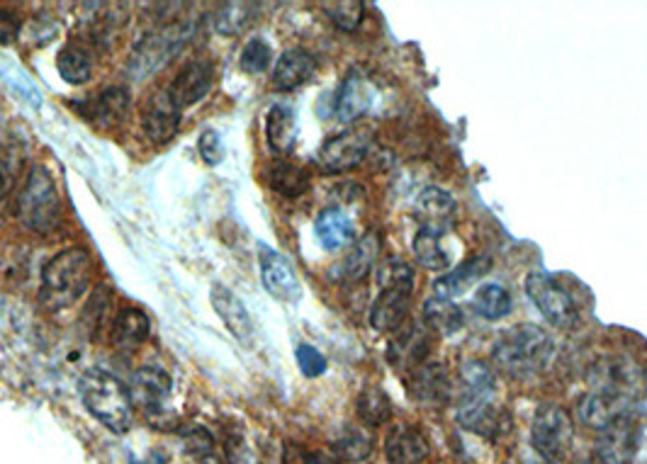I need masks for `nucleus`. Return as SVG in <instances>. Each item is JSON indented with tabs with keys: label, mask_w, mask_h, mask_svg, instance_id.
<instances>
[{
	"label": "nucleus",
	"mask_w": 647,
	"mask_h": 464,
	"mask_svg": "<svg viewBox=\"0 0 647 464\" xmlns=\"http://www.w3.org/2000/svg\"><path fill=\"white\" fill-rule=\"evenodd\" d=\"M574 428L570 413L558 403H541L531 423L533 450L545 462H560L572 447Z\"/></svg>",
	"instance_id": "7"
},
{
	"label": "nucleus",
	"mask_w": 647,
	"mask_h": 464,
	"mask_svg": "<svg viewBox=\"0 0 647 464\" xmlns=\"http://www.w3.org/2000/svg\"><path fill=\"white\" fill-rule=\"evenodd\" d=\"M93 260L83 248H66L42 270V302L52 312L76 304L88 290Z\"/></svg>",
	"instance_id": "3"
},
{
	"label": "nucleus",
	"mask_w": 647,
	"mask_h": 464,
	"mask_svg": "<svg viewBox=\"0 0 647 464\" xmlns=\"http://www.w3.org/2000/svg\"><path fill=\"white\" fill-rule=\"evenodd\" d=\"M555 358V341L535 324H521L499 336L492 345V363L511 379L541 375Z\"/></svg>",
	"instance_id": "1"
},
{
	"label": "nucleus",
	"mask_w": 647,
	"mask_h": 464,
	"mask_svg": "<svg viewBox=\"0 0 647 464\" xmlns=\"http://www.w3.org/2000/svg\"><path fill=\"white\" fill-rule=\"evenodd\" d=\"M324 13L337 25L341 32H353L363 22L365 6L361 0H346V3H327Z\"/></svg>",
	"instance_id": "42"
},
{
	"label": "nucleus",
	"mask_w": 647,
	"mask_h": 464,
	"mask_svg": "<svg viewBox=\"0 0 647 464\" xmlns=\"http://www.w3.org/2000/svg\"><path fill=\"white\" fill-rule=\"evenodd\" d=\"M315 234L327 251H339L356 241L353 222L341 209H324L315 224Z\"/></svg>",
	"instance_id": "27"
},
{
	"label": "nucleus",
	"mask_w": 647,
	"mask_h": 464,
	"mask_svg": "<svg viewBox=\"0 0 647 464\" xmlns=\"http://www.w3.org/2000/svg\"><path fill=\"white\" fill-rule=\"evenodd\" d=\"M526 294L538 306L550 324L558 328H570L577 321V304L572 296L560 288V284L548 278L545 272H531L526 278Z\"/></svg>",
	"instance_id": "8"
},
{
	"label": "nucleus",
	"mask_w": 647,
	"mask_h": 464,
	"mask_svg": "<svg viewBox=\"0 0 647 464\" xmlns=\"http://www.w3.org/2000/svg\"><path fill=\"white\" fill-rule=\"evenodd\" d=\"M378 284L380 290H410L414 292L416 272L414 268L400 258H388L385 263L378 268Z\"/></svg>",
	"instance_id": "40"
},
{
	"label": "nucleus",
	"mask_w": 647,
	"mask_h": 464,
	"mask_svg": "<svg viewBox=\"0 0 647 464\" xmlns=\"http://www.w3.org/2000/svg\"><path fill=\"white\" fill-rule=\"evenodd\" d=\"M56 68H59V74H62V78L66 83H71V86H81V83H86L93 74L91 54L78 44H68V46H64L62 52H59Z\"/></svg>",
	"instance_id": "36"
},
{
	"label": "nucleus",
	"mask_w": 647,
	"mask_h": 464,
	"mask_svg": "<svg viewBox=\"0 0 647 464\" xmlns=\"http://www.w3.org/2000/svg\"><path fill=\"white\" fill-rule=\"evenodd\" d=\"M380 253V239L378 234H365L363 239H358L351 251L346 253V258L341 260L339 266H333L331 270V278L339 280V282H361L370 276V270H373L375 260Z\"/></svg>",
	"instance_id": "20"
},
{
	"label": "nucleus",
	"mask_w": 647,
	"mask_h": 464,
	"mask_svg": "<svg viewBox=\"0 0 647 464\" xmlns=\"http://www.w3.org/2000/svg\"><path fill=\"white\" fill-rule=\"evenodd\" d=\"M410 395L422 407H443L450 399V377L446 367L438 363H426L412 373Z\"/></svg>",
	"instance_id": "16"
},
{
	"label": "nucleus",
	"mask_w": 647,
	"mask_h": 464,
	"mask_svg": "<svg viewBox=\"0 0 647 464\" xmlns=\"http://www.w3.org/2000/svg\"><path fill=\"white\" fill-rule=\"evenodd\" d=\"M489 270H492V258L475 256L470 260H465V263L455 268L453 272L441 276L434 282V292H436V296H443V300H453V296H458V294L470 290L479 278L487 276Z\"/></svg>",
	"instance_id": "23"
},
{
	"label": "nucleus",
	"mask_w": 647,
	"mask_h": 464,
	"mask_svg": "<svg viewBox=\"0 0 647 464\" xmlns=\"http://www.w3.org/2000/svg\"><path fill=\"white\" fill-rule=\"evenodd\" d=\"M358 419H361L368 428L385 425L392 419V399L388 397L385 389L380 387H365L356 401Z\"/></svg>",
	"instance_id": "35"
},
{
	"label": "nucleus",
	"mask_w": 647,
	"mask_h": 464,
	"mask_svg": "<svg viewBox=\"0 0 647 464\" xmlns=\"http://www.w3.org/2000/svg\"><path fill=\"white\" fill-rule=\"evenodd\" d=\"M373 100L375 90L370 86V80L365 76L351 74L341 83L337 98H333V115H337L341 122H353L373 107Z\"/></svg>",
	"instance_id": "19"
},
{
	"label": "nucleus",
	"mask_w": 647,
	"mask_h": 464,
	"mask_svg": "<svg viewBox=\"0 0 647 464\" xmlns=\"http://www.w3.org/2000/svg\"><path fill=\"white\" fill-rule=\"evenodd\" d=\"M586 382L598 395L626 399L633 403L645 391L647 379L643 367L628 358V355H604V358L592 363L590 373H586Z\"/></svg>",
	"instance_id": "5"
},
{
	"label": "nucleus",
	"mask_w": 647,
	"mask_h": 464,
	"mask_svg": "<svg viewBox=\"0 0 647 464\" xmlns=\"http://www.w3.org/2000/svg\"><path fill=\"white\" fill-rule=\"evenodd\" d=\"M511 294L505 288V284L499 282H487L482 288L475 290L473 296V309L477 316H482L487 321H499L511 314Z\"/></svg>",
	"instance_id": "31"
},
{
	"label": "nucleus",
	"mask_w": 647,
	"mask_h": 464,
	"mask_svg": "<svg viewBox=\"0 0 647 464\" xmlns=\"http://www.w3.org/2000/svg\"><path fill=\"white\" fill-rule=\"evenodd\" d=\"M460 379H463L465 395L492 399L497 379H495L492 367H489L485 360H467L460 370Z\"/></svg>",
	"instance_id": "38"
},
{
	"label": "nucleus",
	"mask_w": 647,
	"mask_h": 464,
	"mask_svg": "<svg viewBox=\"0 0 647 464\" xmlns=\"http://www.w3.org/2000/svg\"><path fill=\"white\" fill-rule=\"evenodd\" d=\"M410 290H380L375 304L370 306V326L382 333L400 331L412 309Z\"/></svg>",
	"instance_id": "18"
},
{
	"label": "nucleus",
	"mask_w": 647,
	"mask_h": 464,
	"mask_svg": "<svg viewBox=\"0 0 647 464\" xmlns=\"http://www.w3.org/2000/svg\"><path fill=\"white\" fill-rule=\"evenodd\" d=\"M424 324L434 333H458L465 326L463 309L458 304H453V300L431 296L424 304Z\"/></svg>",
	"instance_id": "34"
},
{
	"label": "nucleus",
	"mask_w": 647,
	"mask_h": 464,
	"mask_svg": "<svg viewBox=\"0 0 647 464\" xmlns=\"http://www.w3.org/2000/svg\"><path fill=\"white\" fill-rule=\"evenodd\" d=\"M598 457L604 464H628L640 450V425L633 416H623L616 423L604 428L598 435Z\"/></svg>",
	"instance_id": "11"
},
{
	"label": "nucleus",
	"mask_w": 647,
	"mask_h": 464,
	"mask_svg": "<svg viewBox=\"0 0 647 464\" xmlns=\"http://www.w3.org/2000/svg\"><path fill=\"white\" fill-rule=\"evenodd\" d=\"M18 219L28 229L38 234H50L62 219V199H59V187L50 171L42 165H34L22 183L15 199Z\"/></svg>",
	"instance_id": "4"
},
{
	"label": "nucleus",
	"mask_w": 647,
	"mask_h": 464,
	"mask_svg": "<svg viewBox=\"0 0 647 464\" xmlns=\"http://www.w3.org/2000/svg\"><path fill=\"white\" fill-rule=\"evenodd\" d=\"M283 462L285 464H339V460L333 455H329V452L305 450L299 445H287Z\"/></svg>",
	"instance_id": "44"
},
{
	"label": "nucleus",
	"mask_w": 647,
	"mask_h": 464,
	"mask_svg": "<svg viewBox=\"0 0 647 464\" xmlns=\"http://www.w3.org/2000/svg\"><path fill=\"white\" fill-rule=\"evenodd\" d=\"M256 13V6H248V3H226L218 10V15H214V28L222 34H236L242 32L251 20H254Z\"/></svg>",
	"instance_id": "41"
},
{
	"label": "nucleus",
	"mask_w": 647,
	"mask_h": 464,
	"mask_svg": "<svg viewBox=\"0 0 647 464\" xmlns=\"http://www.w3.org/2000/svg\"><path fill=\"white\" fill-rule=\"evenodd\" d=\"M431 348H434V331L422 321H416V324L402 326L397 336L390 341L388 360L402 373H414L426 365Z\"/></svg>",
	"instance_id": "9"
},
{
	"label": "nucleus",
	"mask_w": 647,
	"mask_h": 464,
	"mask_svg": "<svg viewBox=\"0 0 647 464\" xmlns=\"http://www.w3.org/2000/svg\"><path fill=\"white\" fill-rule=\"evenodd\" d=\"M297 365L305 377H319L324 375V370H327V358H324L315 345H299Z\"/></svg>",
	"instance_id": "45"
},
{
	"label": "nucleus",
	"mask_w": 647,
	"mask_h": 464,
	"mask_svg": "<svg viewBox=\"0 0 647 464\" xmlns=\"http://www.w3.org/2000/svg\"><path fill=\"white\" fill-rule=\"evenodd\" d=\"M198 151H200L202 161L210 163V165H218L224 159L222 137L218 132H214V129H208V132H202V137H200Z\"/></svg>",
	"instance_id": "46"
},
{
	"label": "nucleus",
	"mask_w": 647,
	"mask_h": 464,
	"mask_svg": "<svg viewBox=\"0 0 647 464\" xmlns=\"http://www.w3.org/2000/svg\"><path fill=\"white\" fill-rule=\"evenodd\" d=\"M455 205L453 195L443 187H426L416 199V217L422 219L428 229H448V224L455 217Z\"/></svg>",
	"instance_id": "25"
},
{
	"label": "nucleus",
	"mask_w": 647,
	"mask_h": 464,
	"mask_svg": "<svg viewBox=\"0 0 647 464\" xmlns=\"http://www.w3.org/2000/svg\"><path fill=\"white\" fill-rule=\"evenodd\" d=\"M370 151V132L365 129H349L331 137L327 144L319 151V161L331 173L351 171L356 165H361Z\"/></svg>",
	"instance_id": "10"
},
{
	"label": "nucleus",
	"mask_w": 647,
	"mask_h": 464,
	"mask_svg": "<svg viewBox=\"0 0 647 464\" xmlns=\"http://www.w3.org/2000/svg\"><path fill=\"white\" fill-rule=\"evenodd\" d=\"M261 278L266 290L280 302L299 300V280L290 260L273 248H261Z\"/></svg>",
	"instance_id": "12"
},
{
	"label": "nucleus",
	"mask_w": 647,
	"mask_h": 464,
	"mask_svg": "<svg viewBox=\"0 0 647 464\" xmlns=\"http://www.w3.org/2000/svg\"><path fill=\"white\" fill-rule=\"evenodd\" d=\"M373 445H375V438L368 428L349 425L343 428L337 440H333V455H337V460H346V462H363L370 457Z\"/></svg>",
	"instance_id": "33"
},
{
	"label": "nucleus",
	"mask_w": 647,
	"mask_h": 464,
	"mask_svg": "<svg viewBox=\"0 0 647 464\" xmlns=\"http://www.w3.org/2000/svg\"><path fill=\"white\" fill-rule=\"evenodd\" d=\"M426 435L410 423L394 425L385 438V457L390 464H418L428 457Z\"/></svg>",
	"instance_id": "17"
},
{
	"label": "nucleus",
	"mask_w": 647,
	"mask_h": 464,
	"mask_svg": "<svg viewBox=\"0 0 647 464\" xmlns=\"http://www.w3.org/2000/svg\"><path fill=\"white\" fill-rule=\"evenodd\" d=\"M193 34L195 25H190V22H178V25H171L149 34V37H144L135 46V52H131L129 58L131 78L144 80L147 76L156 74V71H161L178 52H183V46L190 42Z\"/></svg>",
	"instance_id": "6"
},
{
	"label": "nucleus",
	"mask_w": 647,
	"mask_h": 464,
	"mask_svg": "<svg viewBox=\"0 0 647 464\" xmlns=\"http://www.w3.org/2000/svg\"><path fill=\"white\" fill-rule=\"evenodd\" d=\"M129 110V93L123 86L107 88L103 90L98 98H95L88 107V112L95 122L103 127H117L125 120V115Z\"/></svg>",
	"instance_id": "30"
},
{
	"label": "nucleus",
	"mask_w": 647,
	"mask_h": 464,
	"mask_svg": "<svg viewBox=\"0 0 647 464\" xmlns=\"http://www.w3.org/2000/svg\"><path fill=\"white\" fill-rule=\"evenodd\" d=\"M268 185L283 197H303L309 190V173L290 161H275L268 169Z\"/></svg>",
	"instance_id": "32"
},
{
	"label": "nucleus",
	"mask_w": 647,
	"mask_h": 464,
	"mask_svg": "<svg viewBox=\"0 0 647 464\" xmlns=\"http://www.w3.org/2000/svg\"><path fill=\"white\" fill-rule=\"evenodd\" d=\"M173 391V382L171 377L166 375L161 367H141V370L135 373V377H131V403H139L141 409L147 411H161L163 403L169 401Z\"/></svg>",
	"instance_id": "15"
},
{
	"label": "nucleus",
	"mask_w": 647,
	"mask_h": 464,
	"mask_svg": "<svg viewBox=\"0 0 647 464\" xmlns=\"http://www.w3.org/2000/svg\"><path fill=\"white\" fill-rule=\"evenodd\" d=\"M183 445L193 464H230L214 447V438L208 428L188 425L183 431Z\"/></svg>",
	"instance_id": "37"
},
{
	"label": "nucleus",
	"mask_w": 647,
	"mask_h": 464,
	"mask_svg": "<svg viewBox=\"0 0 647 464\" xmlns=\"http://www.w3.org/2000/svg\"><path fill=\"white\" fill-rule=\"evenodd\" d=\"M446 231L448 229H428V226H422L414 236V256L418 260V266H424L428 270H448L453 263V256L446 248Z\"/></svg>",
	"instance_id": "26"
},
{
	"label": "nucleus",
	"mask_w": 647,
	"mask_h": 464,
	"mask_svg": "<svg viewBox=\"0 0 647 464\" xmlns=\"http://www.w3.org/2000/svg\"><path fill=\"white\" fill-rule=\"evenodd\" d=\"M141 127L151 144H166L176 137L178 127H181V110L171 102L169 93L153 95L147 102L141 115Z\"/></svg>",
	"instance_id": "14"
},
{
	"label": "nucleus",
	"mask_w": 647,
	"mask_h": 464,
	"mask_svg": "<svg viewBox=\"0 0 647 464\" xmlns=\"http://www.w3.org/2000/svg\"><path fill=\"white\" fill-rule=\"evenodd\" d=\"M81 399L95 421H100L107 431L127 433L135 421V403L129 389L110 373L91 370L81 377Z\"/></svg>",
	"instance_id": "2"
},
{
	"label": "nucleus",
	"mask_w": 647,
	"mask_h": 464,
	"mask_svg": "<svg viewBox=\"0 0 647 464\" xmlns=\"http://www.w3.org/2000/svg\"><path fill=\"white\" fill-rule=\"evenodd\" d=\"M268 144L278 153H290L297 141V120L290 105H273L266 120Z\"/></svg>",
	"instance_id": "29"
},
{
	"label": "nucleus",
	"mask_w": 647,
	"mask_h": 464,
	"mask_svg": "<svg viewBox=\"0 0 647 464\" xmlns=\"http://www.w3.org/2000/svg\"><path fill=\"white\" fill-rule=\"evenodd\" d=\"M214 86V66L210 62H193L185 68H181V74L173 78L169 86V98L171 102L183 110V107H190L200 102Z\"/></svg>",
	"instance_id": "13"
},
{
	"label": "nucleus",
	"mask_w": 647,
	"mask_h": 464,
	"mask_svg": "<svg viewBox=\"0 0 647 464\" xmlns=\"http://www.w3.org/2000/svg\"><path fill=\"white\" fill-rule=\"evenodd\" d=\"M212 306H214V312L220 314V319L224 321V326L230 328L238 341H244V343L251 341V336H254V321H251L246 306L232 290L222 288V284H214Z\"/></svg>",
	"instance_id": "24"
},
{
	"label": "nucleus",
	"mask_w": 647,
	"mask_h": 464,
	"mask_svg": "<svg viewBox=\"0 0 647 464\" xmlns=\"http://www.w3.org/2000/svg\"><path fill=\"white\" fill-rule=\"evenodd\" d=\"M20 34V20L10 10H0V44H13Z\"/></svg>",
	"instance_id": "47"
},
{
	"label": "nucleus",
	"mask_w": 647,
	"mask_h": 464,
	"mask_svg": "<svg viewBox=\"0 0 647 464\" xmlns=\"http://www.w3.org/2000/svg\"><path fill=\"white\" fill-rule=\"evenodd\" d=\"M151 321L149 316L135 306H125L123 312L115 316L113 324V343L125 350H135L137 345L149 338Z\"/></svg>",
	"instance_id": "28"
},
{
	"label": "nucleus",
	"mask_w": 647,
	"mask_h": 464,
	"mask_svg": "<svg viewBox=\"0 0 647 464\" xmlns=\"http://www.w3.org/2000/svg\"><path fill=\"white\" fill-rule=\"evenodd\" d=\"M577 413L584 425H590L594 428V431L602 433L604 428H608L611 423H616L618 419H623V416L630 413V401L598 395V391H590V395H584L580 399Z\"/></svg>",
	"instance_id": "21"
},
{
	"label": "nucleus",
	"mask_w": 647,
	"mask_h": 464,
	"mask_svg": "<svg viewBox=\"0 0 647 464\" xmlns=\"http://www.w3.org/2000/svg\"><path fill=\"white\" fill-rule=\"evenodd\" d=\"M20 169H22V157L18 147L0 139V209L8 205L10 195H13Z\"/></svg>",
	"instance_id": "39"
},
{
	"label": "nucleus",
	"mask_w": 647,
	"mask_h": 464,
	"mask_svg": "<svg viewBox=\"0 0 647 464\" xmlns=\"http://www.w3.org/2000/svg\"><path fill=\"white\" fill-rule=\"evenodd\" d=\"M271 56L273 50L266 40L254 37L251 42H246L244 52H242V68L246 74H263L271 66Z\"/></svg>",
	"instance_id": "43"
},
{
	"label": "nucleus",
	"mask_w": 647,
	"mask_h": 464,
	"mask_svg": "<svg viewBox=\"0 0 647 464\" xmlns=\"http://www.w3.org/2000/svg\"><path fill=\"white\" fill-rule=\"evenodd\" d=\"M317 58L307 50H287L273 68V86L278 90H295L315 76Z\"/></svg>",
	"instance_id": "22"
}]
</instances>
